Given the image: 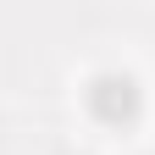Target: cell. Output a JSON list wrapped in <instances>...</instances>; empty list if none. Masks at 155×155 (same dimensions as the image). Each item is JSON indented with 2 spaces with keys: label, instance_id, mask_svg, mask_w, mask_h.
<instances>
[{
  "label": "cell",
  "instance_id": "cell-1",
  "mask_svg": "<svg viewBox=\"0 0 155 155\" xmlns=\"http://www.w3.org/2000/svg\"><path fill=\"white\" fill-rule=\"evenodd\" d=\"M83 105L100 116V122L127 127V122H139V111H144V89H139V78L127 67H100V72H89V83H83Z\"/></svg>",
  "mask_w": 155,
  "mask_h": 155
}]
</instances>
